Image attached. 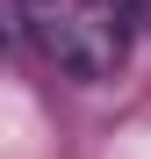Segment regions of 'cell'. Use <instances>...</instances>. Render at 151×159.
I'll use <instances>...</instances> for the list:
<instances>
[{
	"label": "cell",
	"instance_id": "1",
	"mask_svg": "<svg viewBox=\"0 0 151 159\" xmlns=\"http://www.w3.org/2000/svg\"><path fill=\"white\" fill-rule=\"evenodd\" d=\"M130 15H137V0H22L36 51L72 80H115L122 72Z\"/></svg>",
	"mask_w": 151,
	"mask_h": 159
}]
</instances>
